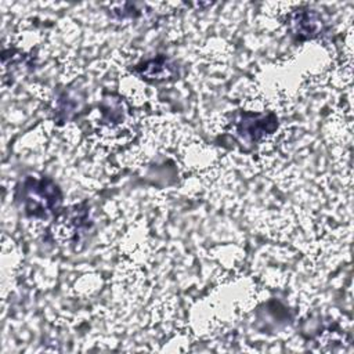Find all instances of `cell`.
<instances>
[{
	"label": "cell",
	"instance_id": "6da1fadb",
	"mask_svg": "<svg viewBox=\"0 0 354 354\" xmlns=\"http://www.w3.org/2000/svg\"><path fill=\"white\" fill-rule=\"evenodd\" d=\"M28 188L26 210L32 214L44 213L55 206L57 196L54 187H48L44 181H33Z\"/></svg>",
	"mask_w": 354,
	"mask_h": 354
}]
</instances>
